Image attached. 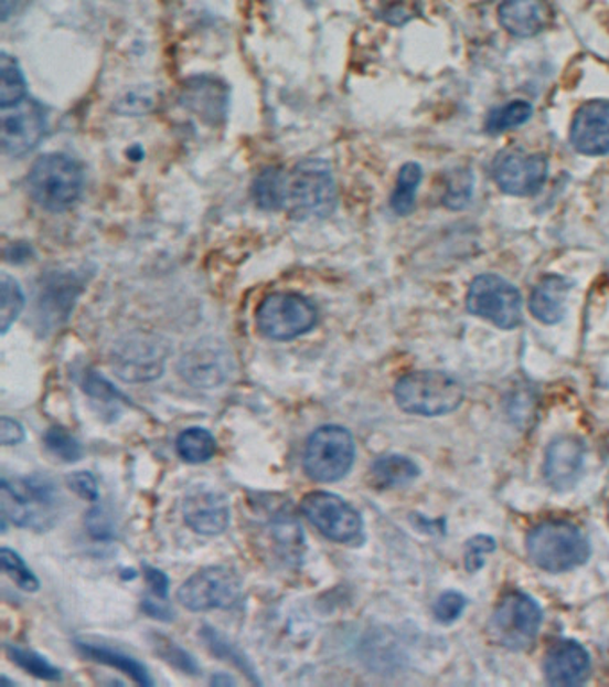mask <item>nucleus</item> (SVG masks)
Listing matches in <instances>:
<instances>
[{
    "mask_svg": "<svg viewBox=\"0 0 609 687\" xmlns=\"http://www.w3.org/2000/svg\"><path fill=\"white\" fill-rule=\"evenodd\" d=\"M2 514L13 525L36 532L54 527L62 509V496L56 485L45 476L29 478H2L0 485Z\"/></svg>",
    "mask_w": 609,
    "mask_h": 687,
    "instance_id": "1",
    "label": "nucleus"
},
{
    "mask_svg": "<svg viewBox=\"0 0 609 687\" xmlns=\"http://www.w3.org/2000/svg\"><path fill=\"white\" fill-rule=\"evenodd\" d=\"M338 203L336 181L323 160H304L285 176V208L299 221L325 219Z\"/></svg>",
    "mask_w": 609,
    "mask_h": 687,
    "instance_id": "2",
    "label": "nucleus"
},
{
    "mask_svg": "<svg viewBox=\"0 0 609 687\" xmlns=\"http://www.w3.org/2000/svg\"><path fill=\"white\" fill-rule=\"evenodd\" d=\"M29 193L43 210L65 212L77 203L85 184L79 163L66 155L42 156L29 170Z\"/></svg>",
    "mask_w": 609,
    "mask_h": 687,
    "instance_id": "3",
    "label": "nucleus"
},
{
    "mask_svg": "<svg viewBox=\"0 0 609 687\" xmlns=\"http://www.w3.org/2000/svg\"><path fill=\"white\" fill-rule=\"evenodd\" d=\"M527 553L539 570L565 573L585 564L590 547L573 522L544 521L527 536Z\"/></svg>",
    "mask_w": 609,
    "mask_h": 687,
    "instance_id": "4",
    "label": "nucleus"
},
{
    "mask_svg": "<svg viewBox=\"0 0 609 687\" xmlns=\"http://www.w3.org/2000/svg\"><path fill=\"white\" fill-rule=\"evenodd\" d=\"M394 394L404 412L426 418L455 412L464 400L461 383L438 371L409 372L398 380Z\"/></svg>",
    "mask_w": 609,
    "mask_h": 687,
    "instance_id": "5",
    "label": "nucleus"
},
{
    "mask_svg": "<svg viewBox=\"0 0 609 687\" xmlns=\"http://www.w3.org/2000/svg\"><path fill=\"white\" fill-rule=\"evenodd\" d=\"M356 457V444L349 430L322 426L311 433L304 447V472L320 484L342 480L351 472Z\"/></svg>",
    "mask_w": 609,
    "mask_h": 687,
    "instance_id": "6",
    "label": "nucleus"
},
{
    "mask_svg": "<svg viewBox=\"0 0 609 687\" xmlns=\"http://www.w3.org/2000/svg\"><path fill=\"white\" fill-rule=\"evenodd\" d=\"M319 311L308 297L296 293H274L256 310V325L261 335L277 342L297 339L313 330Z\"/></svg>",
    "mask_w": 609,
    "mask_h": 687,
    "instance_id": "7",
    "label": "nucleus"
},
{
    "mask_svg": "<svg viewBox=\"0 0 609 687\" xmlns=\"http://www.w3.org/2000/svg\"><path fill=\"white\" fill-rule=\"evenodd\" d=\"M167 357L169 344L161 337L135 331L113 346L111 368L124 382H152L163 374Z\"/></svg>",
    "mask_w": 609,
    "mask_h": 687,
    "instance_id": "8",
    "label": "nucleus"
},
{
    "mask_svg": "<svg viewBox=\"0 0 609 687\" xmlns=\"http://www.w3.org/2000/svg\"><path fill=\"white\" fill-rule=\"evenodd\" d=\"M467 308L473 316L513 330L522 323V294L515 285L495 274H483L473 279L467 294Z\"/></svg>",
    "mask_w": 609,
    "mask_h": 687,
    "instance_id": "9",
    "label": "nucleus"
},
{
    "mask_svg": "<svg viewBox=\"0 0 609 687\" xmlns=\"http://www.w3.org/2000/svg\"><path fill=\"white\" fill-rule=\"evenodd\" d=\"M306 519L323 537L340 545H356L363 539V519L354 507L325 490H314L306 495L300 504Z\"/></svg>",
    "mask_w": 609,
    "mask_h": 687,
    "instance_id": "10",
    "label": "nucleus"
},
{
    "mask_svg": "<svg viewBox=\"0 0 609 687\" xmlns=\"http://www.w3.org/2000/svg\"><path fill=\"white\" fill-rule=\"evenodd\" d=\"M242 582L225 566H210L192 574L178 591V600L192 612L229 609L238 602Z\"/></svg>",
    "mask_w": 609,
    "mask_h": 687,
    "instance_id": "11",
    "label": "nucleus"
},
{
    "mask_svg": "<svg viewBox=\"0 0 609 687\" xmlns=\"http://www.w3.org/2000/svg\"><path fill=\"white\" fill-rule=\"evenodd\" d=\"M542 611L527 594L511 591L493 612V637L510 649L530 648L538 636Z\"/></svg>",
    "mask_w": 609,
    "mask_h": 687,
    "instance_id": "12",
    "label": "nucleus"
},
{
    "mask_svg": "<svg viewBox=\"0 0 609 687\" xmlns=\"http://www.w3.org/2000/svg\"><path fill=\"white\" fill-rule=\"evenodd\" d=\"M0 109V141L4 155L19 158L34 151L47 133V115L42 104L25 97Z\"/></svg>",
    "mask_w": 609,
    "mask_h": 687,
    "instance_id": "13",
    "label": "nucleus"
},
{
    "mask_svg": "<svg viewBox=\"0 0 609 687\" xmlns=\"http://www.w3.org/2000/svg\"><path fill=\"white\" fill-rule=\"evenodd\" d=\"M548 161L544 155L504 149L493 160L492 176L499 189L516 198L535 195L547 181Z\"/></svg>",
    "mask_w": 609,
    "mask_h": 687,
    "instance_id": "14",
    "label": "nucleus"
},
{
    "mask_svg": "<svg viewBox=\"0 0 609 687\" xmlns=\"http://www.w3.org/2000/svg\"><path fill=\"white\" fill-rule=\"evenodd\" d=\"M179 374L199 389H215L231 374L229 349L216 339H202L184 351L178 363Z\"/></svg>",
    "mask_w": 609,
    "mask_h": 687,
    "instance_id": "15",
    "label": "nucleus"
},
{
    "mask_svg": "<svg viewBox=\"0 0 609 687\" xmlns=\"http://www.w3.org/2000/svg\"><path fill=\"white\" fill-rule=\"evenodd\" d=\"M570 144L579 155H609V101H586L570 126Z\"/></svg>",
    "mask_w": 609,
    "mask_h": 687,
    "instance_id": "16",
    "label": "nucleus"
},
{
    "mask_svg": "<svg viewBox=\"0 0 609 687\" xmlns=\"http://www.w3.org/2000/svg\"><path fill=\"white\" fill-rule=\"evenodd\" d=\"M183 516L193 532L218 536L229 527V501L218 490H195L184 499Z\"/></svg>",
    "mask_w": 609,
    "mask_h": 687,
    "instance_id": "17",
    "label": "nucleus"
},
{
    "mask_svg": "<svg viewBox=\"0 0 609 687\" xmlns=\"http://www.w3.org/2000/svg\"><path fill=\"white\" fill-rule=\"evenodd\" d=\"M590 655L574 641L554 643L545 655L544 674L553 686H579L588 678Z\"/></svg>",
    "mask_w": 609,
    "mask_h": 687,
    "instance_id": "18",
    "label": "nucleus"
},
{
    "mask_svg": "<svg viewBox=\"0 0 609 687\" xmlns=\"http://www.w3.org/2000/svg\"><path fill=\"white\" fill-rule=\"evenodd\" d=\"M181 103L204 123L218 124L227 115L229 94L224 83L215 77L199 76L184 83Z\"/></svg>",
    "mask_w": 609,
    "mask_h": 687,
    "instance_id": "19",
    "label": "nucleus"
},
{
    "mask_svg": "<svg viewBox=\"0 0 609 687\" xmlns=\"http://www.w3.org/2000/svg\"><path fill=\"white\" fill-rule=\"evenodd\" d=\"M585 444L576 437H559L548 446L544 473L554 489H568L576 484L583 469Z\"/></svg>",
    "mask_w": 609,
    "mask_h": 687,
    "instance_id": "20",
    "label": "nucleus"
},
{
    "mask_svg": "<svg viewBox=\"0 0 609 687\" xmlns=\"http://www.w3.org/2000/svg\"><path fill=\"white\" fill-rule=\"evenodd\" d=\"M499 20L516 39H531L544 29V6L538 0H504L499 8Z\"/></svg>",
    "mask_w": 609,
    "mask_h": 687,
    "instance_id": "21",
    "label": "nucleus"
},
{
    "mask_svg": "<svg viewBox=\"0 0 609 687\" xmlns=\"http://www.w3.org/2000/svg\"><path fill=\"white\" fill-rule=\"evenodd\" d=\"M570 293V283L558 274L547 276L531 294V314L544 325H556L565 316V302Z\"/></svg>",
    "mask_w": 609,
    "mask_h": 687,
    "instance_id": "22",
    "label": "nucleus"
},
{
    "mask_svg": "<svg viewBox=\"0 0 609 687\" xmlns=\"http://www.w3.org/2000/svg\"><path fill=\"white\" fill-rule=\"evenodd\" d=\"M77 293H79V283H75L74 278L52 274L42 287V296H40L42 311H49L47 317H52L54 323L66 319L74 308Z\"/></svg>",
    "mask_w": 609,
    "mask_h": 687,
    "instance_id": "23",
    "label": "nucleus"
},
{
    "mask_svg": "<svg viewBox=\"0 0 609 687\" xmlns=\"http://www.w3.org/2000/svg\"><path fill=\"white\" fill-rule=\"evenodd\" d=\"M77 648H79L81 654L85 655L86 659L118 669V672L129 675L140 686H152V678L149 677L146 666L129 655L122 654L118 649L108 648V646L81 643V641L77 643Z\"/></svg>",
    "mask_w": 609,
    "mask_h": 687,
    "instance_id": "24",
    "label": "nucleus"
},
{
    "mask_svg": "<svg viewBox=\"0 0 609 687\" xmlns=\"http://www.w3.org/2000/svg\"><path fill=\"white\" fill-rule=\"evenodd\" d=\"M371 476L372 484L377 487H397L417 478L418 467L403 455H386L374 462Z\"/></svg>",
    "mask_w": 609,
    "mask_h": 687,
    "instance_id": "25",
    "label": "nucleus"
},
{
    "mask_svg": "<svg viewBox=\"0 0 609 687\" xmlns=\"http://www.w3.org/2000/svg\"><path fill=\"white\" fill-rule=\"evenodd\" d=\"M253 198L267 212L285 208V175L281 170L270 167L259 172L253 184Z\"/></svg>",
    "mask_w": 609,
    "mask_h": 687,
    "instance_id": "26",
    "label": "nucleus"
},
{
    "mask_svg": "<svg viewBox=\"0 0 609 687\" xmlns=\"http://www.w3.org/2000/svg\"><path fill=\"white\" fill-rule=\"evenodd\" d=\"M28 97V83L19 62L8 52L0 54V108H8Z\"/></svg>",
    "mask_w": 609,
    "mask_h": 687,
    "instance_id": "27",
    "label": "nucleus"
},
{
    "mask_svg": "<svg viewBox=\"0 0 609 687\" xmlns=\"http://www.w3.org/2000/svg\"><path fill=\"white\" fill-rule=\"evenodd\" d=\"M420 181H423V169L418 163L409 161L403 166V169L398 170L397 183H395L394 193L389 199V207L397 215L412 213Z\"/></svg>",
    "mask_w": 609,
    "mask_h": 687,
    "instance_id": "28",
    "label": "nucleus"
},
{
    "mask_svg": "<svg viewBox=\"0 0 609 687\" xmlns=\"http://www.w3.org/2000/svg\"><path fill=\"white\" fill-rule=\"evenodd\" d=\"M175 450L188 464H201L215 455L216 438L207 430L188 429L179 435Z\"/></svg>",
    "mask_w": 609,
    "mask_h": 687,
    "instance_id": "29",
    "label": "nucleus"
},
{
    "mask_svg": "<svg viewBox=\"0 0 609 687\" xmlns=\"http://www.w3.org/2000/svg\"><path fill=\"white\" fill-rule=\"evenodd\" d=\"M25 297L19 282L10 274H0V330L8 334L14 320L24 310Z\"/></svg>",
    "mask_w": 609,
    "mask_h": 687,
    "instance_id": "30",
    "label": "nucleus"
},
{
    "mask_svg": "<svg viewBox=\"0 0 609 687\" xmlns=\"http://www.w3.org/2000/svg\"><path fill=\"white\" fill-rule=\"evenodd\" d=\"M531 115H533V106L530 103L513 101V103L504 104L501 108L493 109L492 114L488 115L487 131L502 133L519 128L530 120Z\"/></svg>",
    "mask_w": 609,
    "mask_h": 687,
    "instance_id": "31",
    "label": "nucleus"
},
{
    "mask_svg": "<svg viewBox=\"0 0 609 687\" xmlns=\"http://www.w3.org/2000/svg\"><path fill=\"white\" fill-rule=\"evenodd\" d=\"M8 655L17 666L36 678H42V680H60L62 678V672L54 668L45 657L38 655L33 649L11 645L8 646Z\"/></svg>",
    "mask_w": 609,
    "mask_h": 687,
    "instance_id": "32",
    "label": "nucleus"
},
{
    "mask_svg": "<svg viewBox=\"0 0 609 687\" xmlns=\"http://www.w3.org/2000/svg\"><path fill=\"white\" fill-rule=\"evenodd\" d=\"M43 443H45V447L54 457L68 462V464L77 462L83 457V446H81L79 441L71 432L62 429V426L49 429L45 435H43Z\"/></svg>",
    "mask_w": 609,
    "mask_h": 687,
    "instance_id": "33",
    "label": "nucleus"
},
{
    "mask_svg": "<svg viewBox=\"0 0 609 687\" xmlns=\"http://www.w3.org/2000/svg\"><path fill=\"white\" fill-rule=\"evenodd\" d=\"M0 562H2V570L20 589H24L29 593H34L40 589V580L36 579V574L31 571V568L25 564L24 559L17 551L2 548L0 550Z\"/></svg>",
    "mask_w": 609,
    "mask_h": 687,
    "instance_id": "34",
    "label": "nucleus"
},
{
    "mask_svg": "<svg viewBox=\"0 0 609 687\" xmlns=\"http://www.w3.org/2000/svg\"><path fill=\"white\" fill-rule=\"evenodd\" d=\"M154 648L163 657L164 663L181 669L183 674H199V664L195 663L192 655L184 652L181 646L175 645L174 641L167 640L163 636H154Z\"/></svg>",
    "mask_w": 609,
    "mask_h": 687,
    "instance_id": "35",
    "label": "nucleus"
},
{
    "mask_svg": "<svg viewBox=\"0 0 609 687\" xmlns=\"http://www.w3.org/2000/svg\"><path fill=\"white\" fill-rule=\"evenodd\" d=\"M467 607V600L463 594L456 591H447L436 600L435 616L438 622L452 623L461 616V612Z\"/></svg>",
    "mask_w": 609,
    "mask_h": 687,
    "instance_id": "36",
    "label": "nucleus"
},
{
    "mask_svg": "<svg viewBox=\"0 0 609 687\" xmlns=\"http://www.w3.org/2000/svg\"><path fill=\"white\" fill-rule=\"evenodd\" d=\"M85 391L88 392L94 400L104 401V403H117V401L124 400L120 392L111 385V383L106 380V378L99 377V374H95V372H88L85 378Z\"/></svg>",
    "mask_w": 609,
    "mask_h": 687,
    "instance_id": "37",
    "label": "nucleus"
},
{
    "mask_svg": "<svg viewBox=\"0 0 609 687\" xmlns=\"http://www.w3.org/2000/svg\"><path fill=\"white\" fill-rule=\"evenodd\" d=\"M66 484L81 498L88 499V501H97L99 499V487H97V480H95L92 473H72V475L66 476Z\"/></svg>",
    "mask_w": 609,
    "mask_h": 687,
    "instance_id": "38",
    "label": "nucleus"
},
{
    "mask_svg": "<svg viewBox=\"0 0 609 687\" xmlns=\"http://www.w3.org/2000/svg\"><path fill=\"white\" fill-rule=\"evenodd\" d=\"M495 550V542L490 539V537H476L472 541L467 545V557H464V564H467V570L476 571L483 566V556L484 553H490V551Z\"/></svg>",
    "mask_w": 609,
    "mask_h": 687,
    "instance_id": "39",
    "label": "nucleus"
},
{
    "mask_svg": "<svg viewBox=\"0 0 609 687\" xmlns=\"http://www.w3.org/2000/svg\"><path fill=\"white\" fill-rule=\"evenodd\" d=\"M204 640L207 641V645L212 646L213 652H216V654L221 655V657H229L227 660H233L238 668L247 672V675L253 678V669L245 664V659H242V657L236 654L235 649L231 648L227 643H224V640H222L215 631H212V628H204Z\"/></svg>",
    "mask_w": 609,
    "mask_h": 687,
    "instance_id": "40",
    "label": "nucleus"
},
{
    "mask_svg": "<svg viewBox=\"0 0 609 687\" xmlns=\"http://www.w3.org/2000/svg\"><path fill=\"white\" fill-rule=\"evenodd\" d=\"M22 441H24L22 424L4 415L0 420V443L4 444V446H14V444L22 443Z\"/></svg>",
    "mask_w": 609,
    "mask_h": 687,
    "instance_id": "41",
    "label": "nucleus"
},
{
    "mask_svg": "<svg viewBox=\"0 0 609 687\" xmlns=\"http://www.w3.org/2000/svg\"><path fill=\"white\" fill-rule=\"evenodd\" d=\"M146 579L154 596H158V599H167V593H169V579L164 577V573H161L160 570H156V568L146 566Z\"/></svg>",
    "mask_w": 609,
    "mask_h": 687,
    "instance_id": "42",
    "label": "nucleus"
},
{
    "mask_svg": "<svg viewBox=\"0 0 609 687\" xmlns=\"http://www.w3.org/2000/svg\"><path fill=\"white\" fill-rule=\"evenodd\" d=\"M88 528L89 533L99 537V539H106V537L111 533L108 519H106V516H104L99 509H94L88 514Z\"/></svg>",
    "mask_w": 609,
    "mask_h": 687,
    "instance_id": "43",
    "label": "nucleus"
},
{
    "mask_svg": "<svg viewBox=\"0 0 609 687\" xmlns=\"http://www.w3.org/2000/svg\"><path fill=\"white\" fill-rule=\"evenodd\" d=\"M17 2H19V0H2V2H0V10H2V20L10 19V14L13 13L14 8H17Z\"/></svg>",
    "mask_w": 609,
    "mask_h": 687,
    "instance_id": "44",
    "label": "nucleus"
}]
</instances>
